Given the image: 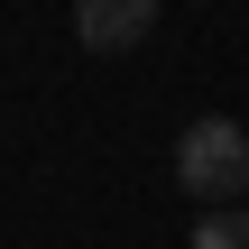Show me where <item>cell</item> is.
<instances>
[{"label": "cell", "instance_id": "obj_1", "mask_svg": "<svg viewBox=\"0 0 249 249\" xmlns=\"http://www.w3.org/2000/svg\"><path fill=\"white\" fill-rule=\"evenodd\" d=\"M176 185H185L194 203H240L249 194V129L231 111L185 120V139H176Z\"/></svg>", "mask_w": 249, "mask_h": 249}, {"label": "cell", "instance_id": "obj_2", "mask_svg": "<svg viewBox=\"0 0 249 249\" xmlns=\"http://www.w3.org/2000/svg\"><path fill=\"white\" fill-rule=\"evenodd\" d=\"M74 37L83 55H129L157 37V0H74Z\"/></svg>", "mask_w": 249, "mask_h": 249}, {"label": "cell", "instance_id": "obj_3", "mask_svg": "<svg viewBox=\"0 0 249 249\" xmlns=\"http://www.w3.org/2000/svg\"><path fill=\"white\" fill-rule=\"evenodd\" d=\"M194 249H249V203H203Z\"/></svg>", "mask_w": 249, "mask_h": 249}]
</instances>
